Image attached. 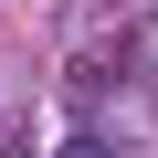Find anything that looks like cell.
<instances>
[{
	"label": "cell",
	"mask_w": 158,
	"mask_h": 158,
	"mask_svg": "<svg viewBox=\"0 0 158 158\" xmlns=\"http://www.w3.org/2000/svg\"><path fill=\"white\" fill-rule=\"evenodd\" d=\"M74 158H106V148H74Z\"/></svg>",
	"instance_id": "cell-1"
}]
</instances>
